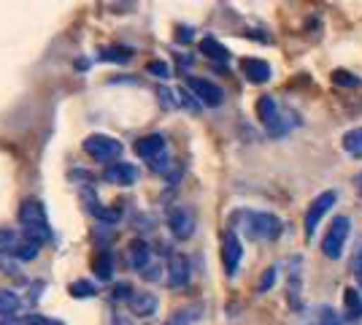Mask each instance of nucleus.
Here are the masks:
<instances>
[{"label": "nucleus", "instance_id": "22", "mask_svg": "<svg viewBox=\"0 0 362 325\" xmlns=\"http://www.w3.org/2000/svg\"><path fill=\"white\" fill-rule=\"evenodd\" d=\"M19 309V295L14 290H0V317H14Z\"/></svg>", "mask_w": 362, "mask_h": 325}, {"label": "nucleus", "instance_id": "30", "mask_svg": "<svg viewBox=\"0 0 362 325\" xmlns=\"http://www.w3.org/2000/svg\"><path fill=\"white\" fill-rule=\"evenodd\" d=\"M111 298H114V301H130V298H133V287H130L127 282H119V285L111 290Z\"/></svg>", "mask_w": 362, "mask_h": 325}, {"label": "nucleus", "instance_id": "15", "mask_svg": "<svg viewBox=\"0 0 362 325\" xmlns=\"http://www.w3.org/2000/svg\"><path fill=\"white\" fill-rule=\"evenodd\" d=\"M149 261H151V249L146 241H133L130 249H127V266L133 268V271H146L149 268Z\"/></svg>", "mask_w": 362, "mask_h": 325}, {"label": "nucleus", "instance_id": "17", "mask_svg": "<svg viewBox=\"0 0 362 325\" xmlns=\"http://www.w3.org/2000/svg\"><path fill=\"white\" fill-rule=\"evenodd\" d=\"M200 312H203V307L200 304H192V307H181V309H176L170 317H168L163 325H195L197 320H200Z\"/></svg>", "mask_w": 362, "mask_h": 325}, {"label": "nucleus", "instance_id": "35", "mask_svg": "<svg viewBox=\"0 0 362 325\" xmlns=\"http://www.w3.org/2000/svg\"><path fill=\"white\" fill-rule=\"evenodd\" d=\"M144 277L151 279V282H157V279L163 277V268H160V266H149V268L144 271Z\"/></svg>", "mask_w": 362, "mask_h": 325}, {"label": "nucleus", "instance_id": "39", "mask_svg": "<svg viewBox=\"0 0 362 325\" xmlns=\"http://www.w3.org/2000/svg\"><path fill=\"white\" fill-rule=\"evenodd\" d=\"M0 268H3V274H16V266L11 261H3L0 258Z\"/></svg>", "mask_w": 362, "mask_h": 325}, {"label": "nucleus", "instance_id": "3", "mask_svg": "<svg viewBox=\"0 0 362 325\" xmlns=\"http://www.w3.org/2000/svg\"><path fill=\"white\" fill-rule=\"evenodd\" d=\"M349 231H351V219L349 217H335L330 231L322 239V255L330 258V261H338L344 255V247H346Z\"/></svg>", "mask_w": 362, "mask_h": 325}, {"label": "nucleus", "instance_id": "1", "mask_svg": "<svg viewBox=\"0 0 362 325\" xmlns=\"http://www.w3.org/2000/svg\"><path fill=\"white\" fill-rule=\"evenodd\" d=\"M235 219H241L249 241H273L281 236V219L268 212H238Z\"/></svg>", "mask_w": 362, "mask_h": 325}, {"label": "nucleus", "instance_id": "10", "mask_svg": "<svg viewBox=\"0 0 362 325\" xmlns=\"http://www.w3.org/2000/svg\"><path fill=\"white\" fill-rule=\"evenodd\" d=\"M133 149H136V155L141 160H157V157L165 155V136L163 133H149V136H144V139H138L133 144Z\"/></svg>", "mask_w": 362, "mask_h": 325}, {"label": "nucleus", "instance_id": "16", "mask_svg": "<svg viewBox=\"0 0 362 325\" xmlns=\"http://www.w3.org/2000/svg\"><path fill=\"white\" fill-rule=\"evenodd\" d=\"M344 314H346L349 323H360L362 320V295L357 287L344 290Z\"/></svg>", "mask_w": 362, "mask_h": 325}, {"label": "nucleus", "instance_id": "9", "mask_svg": "<svg viewBox=\"0 0 362 325\" xmlns=\"http://www.w3.org/2000/svg\"><path fill=\"white\" fill-rule=\"evenodd\" d=\"M103 179H106L108 185L133 187L138 182V169L133 166V163L117 160V163H108V169L103 171Z\"/></svg>", "mask_w": 362, "mask_h": 325}, {"label": "nucleus", "instance_id": "4", "mask_svg": "<svg viewBox=\"0 0 362 325\" xmlns=\"http://www.w3.org/2000/svg\"><path fill=\"white\" fill-rule=\"evenodd\" d=\"M84 152L98 160V163H108V160H117L122 152V144L111 136H103V133H95L90 139H84Z\"/></svg>", "mask_w": 362, "mask_h": 325}, {"label": "nucleus", "instance_id": "20", "mask_svg": "<svg viewBox=\"0 0 362 325\" xmlns=\"http://www.w3.org/2000/svg\"><path fill=\"white\" fill-rule=\"evenodd\" d=\"M308 325H346V323L338 317V312L332 309V307H319V309L311 312Z\"/></svg>", "mask_w": 362, "mask_h": 325}, {"label": "nucleus", "instance_id": "8", "mask_svg": "<svg viewBox=\"0 0 362 325\" xmlns=\"http://www.w3.org/2000/svg\"><path fill=\"white\" fill-rule=\"evenodd\" d=\"M241 239H238V233L230 231L225 233V239H222V263H225V271L230 277H235V271H238V266H241Z\"/></svg>", "mask_w": 362, "mask_h": 325}, {"label": "nucleus", "instance_id": "40", "mask_svg": "<svg viewBox=\"0 0 362 325\" xmlns=\"http://www.w3.org/2000/svg\"><path fill=\"white\" fill-rule=\"evenodd\" d=\"M0 325H22V320H16V317H3Z\"/></svg>", "mask_w": 362, "mask_h": 325}, {"label": "nucleus", "instance_id": "2", "mask_svg": "<svg viewBox=\"0 0 362 325\" xmlns=\"http://www.w3.org/2000/svg\"><path fill=\"white\" fill-rule=\"evenodd\" d=\"M257 114H259V120L268 127L271 136H284L289 127L295 125L292 114H281V108L273 101V95H262V98L257 101Z\"/></svg>", "mask_w": 362, "mask_h": 325}, {"label": "nucleus", "instance_id": "32", "mask_svg": "<svg viewBox=\"0 0 362 325\" xmlns=\"http://www.w3.org/2000/svg\"><path fill=\"white\" fill-rule=\"evenodd\" d=\"M151 171H157V173H168V171H170V160H168V155L151 160Z\"/></svg>", "mask_w": 362, "mask_h": 325}, {"label": "nucleus", "instance_id": "29", "mask_svg": "<svg viewBox=\"0 0 362 325\" xmlns=\"http://www.w3.org/2000/svg\"><path fill=\"white\" fill-rule=\"evenodd\" d=\"M146 74H151V76H157V79H168L170 76V65L163 60H151V62H146Z\"/></svg>", "mask_w": 362, "mask_h": 325}, {"label": "nucleus", "instance_id": "19", "mask_svg": "<svg viewBox=\"0 0 362 325\" xmlns=\"http://www.w3.org/2000/svg\"><path fill=\"white\" fill-rule=\"evenodd\" d=\"M200 52L209 57V60H216V62H227L230 60V52H227L216 38H203L200 41Z\"/></svg>", "mask_w": 362, "mask_h": 325}, {"label": "nucleus", "instance_id": "13", "mask_svg": "<svg viewBox=\"0 0 362 325\" xmlns=\"http://www.w3.org/2000/svg\"><path fill=\"white\" fill-rule=\"evenodd\" d=\"M241 71L252 84H265V81L271 79V65H268L265 60H257V57H246V60H241Z\"/></svg>", "mask_w": 362, "mask_h": 325}, {"label": "nucleus", "instance_id": "37", "mask_svg": "<svg viewBox=\"0 0 362 325\" xmlns=\"http://www.w3.org/2000/svg\"><path fill=\"white\" fill-rule=\"evenodd\" d=\"M157 95H160V101H163V106H168V108L173 106V101H170V98H173V93H170V90H160V93H157Z\"/></svg>", "mask_w": 362, "mask_h": 325}, {"label": "nucleus", "instance_id": "23", "mask_svg": "<svg viewBox=\"0 0 362 325\" xmlns=\"http://www.w3.org/2000/svg\"><path fill=\"white\" fill-rule=\"evenodd\" d=\"M287 293H289V304H292L295 309H300V307H303V301H300V271H298V268H295V271L289 274Z\"/></svg>", "mask_w": 362, "mask_h": 325}, {"label": "nucleus", "instance_id": "36", "mask_svg": "<svg viewBox=\"0 0 362 325\" xmlns=\"http://www.w3.org/2000/svg\"><path fill=\"white\" fill-rule=\"evenodd\" d=\"M181 103H184V106L187 108H192V111H197V103L195 101H192V95H187V90H181Z\"/></svg>", "mask_w": 362, "mask_h": 325}, {"label": "nucleus", "instance_id": "34", "mask_svg": "<svg viewBox=\"0 0 362 325\" xmlns=\"http://www.w3.org/2000/svg\"><path fill=\"white\" fill-rule=\"evenodd\" d=\"M22 325H54L52 320H44V317H38V314H30V317H25Z\"/></svg>", "mask_w": 362, "mask_h": 325}, {"label": "nucleus", "instance_id": "12", "mask_svg": "<svg viewBox=\"0 0 362 325\" xmlns=\"http://www.w3.org/2000/svg\"><path fill=\"white\" fill-rule=\"evenodd\" d=\"M19 222H22L25 228H44L46 225L44 206L38 201H33V198L22 201V206H19Z\"/></svg>", "mask_w": 362, "mask_h": 325}, {"label": "nucleus", "instance_id": "38", "mask_svg": "<svg viewBox=\"0 0 362 325\" xmlns=\"http://www.w3.org/2000/svg\"><path fill=\"white\" fill-rule=\"evenodd\" d=\"M108 325H133V323H130L127 317H122V314H111V317H108Z\"/></svg>", "mask_w": 362, "mask_h": 325}, {"label": "nucleus", "instance_id": "28", "mask_svg": "<svg viewBox=\"0 0 362 325\" xmlns=\"http://www.w3.org/2000/svg\"><path fill=\"white\" fill-rule=\"evenodd\" d=\"M276 277H279V268H276V266L265 268V274H262L259 282H257V293H268V290L273 287V282H276Z\"/></svg>", "mask_w": 362, "mask_h": 325}, {"label": "nucleus", "instance_id": "33", "mask_svg": "<svg viewBox=\"0 0 362 325\" xmlns=\"http://www.w3.org/2000/svg\"><path fill=\"white\" fill-rule=\"evenodd\" d=\"M192 38H195V35H192V28H179V30H176V41H179V44H189Z\"/></svg>", "mask_w": 362, "mask_h": 325}, {"label": "nucleus", "instance_id": "31", "mask_svg": "<svg viewBox=\"0 0 362 325\" xmlns=\"http://www.w3.org/2000/svg\"><path fill=\"white\" fill-rule=\"evenodd\" d=\"M351 274H354V279L360 282V287H362V241L357 244V252H354V258H351Z\"/></svg>", "mask_w": 362, "mask_h": 325}, {"label": "nucleus", "instance_id": "27", "mask_svg": "<svg viewBox=\"0 0 362 325\" xmlns=\"http://www.w3.org/2000/svg\"><path fill=\"white\" fill-rule=\"evenodd\" d=\"M332 81L338 84V87H360L362 81L354 74H349L344 68H338V71H332Z\"/></svg>", "mask_w": 362, "mask_h": 325}, {"label": "nucleus", "instance_id": "26", "mask_svg": "<svg viewBox=\"0 0 362 325\" xmlns=\"http://www.w3.org/2000/svg\"><path fill=\"white\" fill-rule=\"evenodd\" d=\"M95 274H98V279H111V274H114V261H111V255H100L98 261H95Z\"/></svg>", "mask_w": 362, "mask_h": 325}, {"label": "nucleus", "instance_id": "18", "mask_svg": "<svg viewBox=\"0 0 362 325\" xmlns=\"http://www.w3.org/2000/svg\"><path fill=\"white\" fill-rule=\"evenodd\" d=\"M3 255L28 263V261H35V258H38V244H33V241H16L14 247L3 249Z\"/></svg>", "mask_w": 362, "mask_h": 325}, {"label": "nucleus", "instance_id": "24", "mask_svg": "<svg viewBox=\"0 0 362 325\" xmlns=\"http://www.w3.org/2000/svg\"><path fill=\"white\" fill-rule=\"evenodd\" d=\"M68 293L74 295V298H90V295L98 293V287L92 282H87V279H76V282L68 285Z\"/></svg>", "mask_w": 362, "mask_h": 325}, {"label": "nucleus", "instance_id": "6", "mask_svg": "<svg viewBox=\"0 0 362 325\" xmlns=\"http://www.w3.org/2000/svg\"><path fill=\"white\" fill-rule=\"evenodd\" d=\"M332 206H335V193L327 190V193H322L317 195L311 206H308V212H305V219H303V228H305V239H314V233H317V225L322 222V217L330 212Z\"/></svg>", "mask_w": 362, "mask_h": 325}, {"label": "nucleus", "instance_id": "5", "mask_svg": "<svg viewBox=\"0 0 362 325\" xmlns=\"http://www.w3.org/2000/svg\"><path fill=\"white\" fill-rule=\"evenodd\" d=\"M187 87L192 90L197 101L203 103V106L209 108H216L225 103V90L219 87V84H214L209 79H200V76H187Z\"/></svg>", "mask_w": 362, "mask_h": 325}, {"label": "nucleus", "instance_id": "21", "mask_svg": "<svg viewBox=\"0 0 362 325\" xmlns=\"http://www.w3.org/2000/svg\"><path fill=\"white\" fill-rule=\"evenodd\" d=\"M344 149H346L349 155L354 157H362V127H354V130H349L344 133Z\"/></svg>", "mask_w": 362, "mask_h": 325}, {"label": "nucleus", "instance_id": "25", "mask_svg": "<svg viewBox=\"0 0 362 325\" xmlns=\"http://www.w3.org/2000/svg\"><path fill=\"white\" fill-rule=\"evenodd\" d=\"M130 55H133V52H130V49H124V47H108V49H103V52H100V60H106V62H127L130 60Z\"/></svg>", "mask_w": 362, "mask_h": 325}, {"label": "nucleus", "instance_id": "7", "mask_svg": "<svg viewBox=\"0 0 362 325\" xmlns=\"http://www.w3.org/2000/svg\"><path fill=\"white\" fill-rule=\"evenodd\" d=\"M168 228L170 233L181 239V241H187L192 233H195V212L189 209V206H176L170 215H168Z\"/></svg>", "mask_w": 362, "mask_h": 325}, {"label": "nucleus", "instance_id": "14", "mask_svg": "<svg viewBox=\"0 0 362 325\" xmlns=\"http://www.w3.org/2000/svg\"><path fill=\"white\" fill-rule=\"evenodd\" d=\"M127 307H130L133 314H138V317H151V314L157 312V295L146 293V290H138V293H133V298L127 301Z\"/></svg>", "mask_w": 362, "mask_h": 325}, {"label": "nucleus", "instance_id": "11", "mask_svg": "<svg viewBox=\"0 0 362 325\" xmlns=\"http://www.w3.org/2000/svg\"><path fill=\"white\" fill-rule=\"evenodd\" d=\"M168 285L173 290L189 285V261L184 255H179V252H173L170 261H168Z\"/></svg>", "mask_w": 362, "mask_h": 325}, {"label": "nucleus", "instance_id": "41", "mask_svg": "<svg viewBox=\"0 0 362 325\" xmlns=\"http://www.w3.org/2000/svg\"><path fill=\"white\" fill-rule=\"evenodd\" d=\"M357 193H360V195H362V173H360V176H357Z\"/></svg>", "mask_w": 362, "mask_h": 325}]
</instances>
